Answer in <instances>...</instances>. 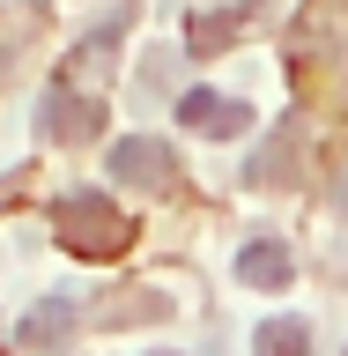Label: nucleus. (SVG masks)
<instances>
[{"label":"nucleus","instance_id":"7","mask_svg":"<svg viewBox=\"0 0 348 356\" xmlns=\"http://www.w3.org/2000/svg\"><path fill=\"white\" fill-rule=\"evenodd\" d=\"M252 356H311V327L304 319H260Z\"/></svg>","mask_w":348,"mask_h":356},{"label":"nucleus","instance_id":"1","mask_svg":"<svg viewBox=\"0 0 348 356\" xmlns=\"http://www.w3.org/2000/svg\"><path fill=\"white\" fill-rule=\"evenodd\" d=\"M52 238L67 245V252H74V260H111V252H126V216H119V208H111L104 193H60L52 200Z\"/></svg>","mask_w":348,"mask_h":356},{"label":"nucleus","instance_id":"6","mask_svg":"<svg viewBox=\"0 0 348 356\" xmlns=\"http://www.w3.org/2000/svg\"><path fill=\"white\" fill-rule=\"evenodd\" d=\"M289 275H297V260H289L282 238H252L238 252V282H252V289H289Z\"/></svg>","mask_w":348,"mask_h":356},{"label":"nucleus","instance_id":"4","mask_svg":"<svg viewBox=\"0 0 348 356\" xmlns=\"http://www.w3.org/2000/svg\"><path fill=\"white\" fill-rule=\"evenodd\" d=\"M178 119L200 134H215V141H230V134L252 127V104H238V97H215V89H185L178 97Z\"/></svg>","mask_w":348,"mask_h":356},{"label":"nucleus","instance_id":"5","mask_svg":"<svg viewBox=\"0 0 348 356\" xmlns=\"http://www.w3.org/2000/svg\"><path fill=\"white\" fill-rule=\"evenodd\" d=\"M74 319H82V305H74V297H67V289H52V297H44V305H30V319H22V349H67V341H74Z\"/></svg>","mask_w":348,"mask_h":356},{"label":"nucleus","instance_id":"2","mask_svg":"<svg viewBox=\"0 0 348 356\" xmlns=\"http://www.w3.org/2000/svg\"><path fill=\"white\" fill-rule=\"evenodd\" d=\"M38 127H44V141H97L104 134V104L82 97L74 82H52L38 104Z\"/></svg>","mask_w":348,"mask_h":356},{"label":"nucleus","instance_id":"8","mask_svg":"<svg viewBox=\"0 0 348 356\" xmlns=\"http://www.w3.org/2000/svg\"><path fill=\"white\" fill-rule=\"evenodd\" d=\"M171 312V297H156V289H126V305H104L97 319L104 327H133V319H163Z\"/></svg>","mask_w":348,"mask_h":356},{"label":"nucleus","instance_id":"10","mask_svg":"<svg viewBox=\"0 0 348 356\" xmlns=\"http://www.w3.org/2000/svg\"><path fill=\"white\" fill-rule=\"evenodd\" d=\"M163 356H171V349H163Z\"/></svg>","mask_w":348,"mask_h":356},{"label":"nucleus","instance_id":"9","mask_svg":"<svg viewBox=\"0 0 348 356\" xmlns=\"http://www.w3.org/2000/svg\"><path fill=\"white\" fill-rule=\"evenodd\" d=\"M230 38H238V22H230V15H200L193 22V52H215V44H230Z\"/></svg>","mask_w":348,"mask_h":356},{"label":"nucleus","instance_id":"3","mask_svg":"<svg viewBox=\"0 0 348 356\" xmlns=\"http://www.w3.org/2000/svg\"><path fill=\"white\" fill-rule=\"evenodd\" d=\"M111 178L163 193V186H178V149L156 141V134H126V141H111Z\"/></svg>","mask_w":348,"mask_h":356}]
</instances>
